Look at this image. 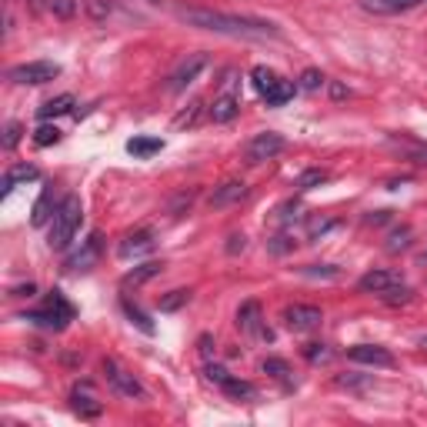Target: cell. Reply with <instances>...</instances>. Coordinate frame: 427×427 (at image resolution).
I'll use <instances>...</instances> for the list:
<instances>
[{
	"label": "cell",
	"instance_id": "cell-26",
	"mask_svg": "<svg viewBox=\"0 0 427 427\" xmlns=\"http://www.w3.org/2000/svg\"><path fill=\"white\" fill-rule=\"evenodd\" d=\"M251 80H254V87H257V94L264 97V94H271V90L277 87V80H280V77H277L271 67H254V70H251Z\"/></svg>",
	"mask_w": 427,
	"mask_h": 427
},
{
	"label": "cell",
	"instance_id": "cell-37",
	"mask_svg": "<svg viewBox=\"0 0 427 427\" xmlns=\"http://www.w3.org/2000/svg\"><path fill=\"white\" fill-rule=\"evenodd\" d=\"M304 357H307L311 364H324L327 357H330V351H327L324 344H307V347H304Z\"/></svg>",
	"mask_w": 427,
	"mask_h": 427
},
{
	"label": "cell",
	"instance_id": "cell-16",
	"mask_svg": "<svg viewBox=\"0 0 427 427\" xmlns=\"http://www.w3.org/2000/svg\"><path fill=\"white\" fill-rule=\"evenodd\" d=\"M154 244H157V234H154V230H134V234L124 237V244L117 247V254H120V257H137V254L151 251Z\"/></svg>",
	"mask_w": 427,
	"mask_h": 427
},
{
	"label": "cell",
	"instance_id": "cell-14",
	"mask_svg": "<svg viewBox=\"0 0 427 427\" xmlns=\"http://www.w3.org/2000/svg\"><path fill=\"white\" fill-rule=\"evenodd\" d=\"M397 284H401V274H394V271H367L357 280V287L367 290V294H384V290L397 287Z\"/></svg>",
	"mask_w": 427,
	"mask_h": 427
},
{
	"label": "cell",
	"instance_id": "cell-4",
	"mask_svg": "<svg viewBox=\"0 0 427 427\" xmlns=\"http://www.w3.org/2000/svg\"><path fill=\"white\" fill-rule=\"evenodd\" d=\"M284 147H287V140L280 137V134L264 130V134H254V137L247 140V147H244V161H247V163H264V161H271V157H277Z\"/></svg>",
	"mask_w": 427,
	"mask_h": 427
},
{
	"label": "cell",
	"instance_id": "cell-30",
	"mask_svg": "<svg viewBox=\"0 0 427 427\" xmlns=\"http://www.w3.org/2000/svg\"><path fill=\"white\" fill-rule=\"evenodd\" d=\"M321 184H327V171H304L294 187L297 190H314V187H321Z\"/></svg>",
	"mask_w": 427,
	"mask_h": 427
},
{
	"label": "cell",
	"instance_id": "cell-43",
	"mask_svg": "<svg viewBox=\"0 0 427 427\" xmlns=\"http://www.w3.org/2000/svg\"><path fill=\"white\" fill-rule=\"evenodd\" d=\"M151 4H161V0H151Z\"/></svg>",
	"mask_w": 427,
	"mask_h": 427
},
{
	"label": "cell",
	"instance_id": "cell-25",
	"mask_svg": "<svg viewBox=\"0 0 427 427\" xmlns=\"http://www.w3.org/2000/svg\"><path fill=\"white\" fill-rule=\"evenodd\" d=\"M70 107H74V94H61V97H54V101H47L44 107H37V117H40V120H51V117L70 113Z\"/></svg>",
	"mask_w": 427,
	"mask_h": 427
},
{
	"label": "cell",
	"instance_id": "cell-38",
	"mask_svg": "<svg viewBox=\"0 0 427 427\" xmlns=\"http://www.w3.org/2000/svg\"><path fill=\"white\" fill-rule=\"evenodd\" d=\"M384 301L388 304H407L411 301V287H401V284H397V287L384 290Z\"/></svg>",
	"mask_w": 427,
	"mask_h": 427
},
{
	"label": "cell",
	"instance_id": "cell-24",
	"mask_svg": "<svg viewBox=\"0 0 427 427\" xmlns=\"http://www.w3.org/2000/svg\"><path fill=\"white\" fill-rule=\"evenodd\" d=\"M221 388H224L227 397H237V401H254L257 397V388H254L251 380H240V377H227Z\"/></svg>",
	"mask_w": 427,
	"mask_h": 427
},
{
	"label": "cell",
	"instance_id": "cell-7",
	"mask_svg": "<svg viewBox=\"0 0 427 427\" xmlns=\"http://www.w3.org/2000/svg\"><path fill=\"white\" fill-rule=\"evenodd\" d=\"M104 374H107V384H111L117 394H124V397H147V390H144V384H140L137 377L130 374V371H124V367L117 364V361H111V357H104Z\"/></svg>",
	"mask_w": 427,
	"mask_h": 427
},
{
	"label": "cell",
	"instance_id": "cell-13",
	"mask_svg": "<svg viewBox=\"0 0 427 427\" xmlns=\"http://www.w3.org/2000/svg\"><path fill=\"white\" fill-rule=\"evenodd\" d=\"M244 197H247V184H244V180H227L221 187H214L207 204H211V207H230V204H240Z\"/></svg>",
	"mask_w": 427,
	"mask_h": 427
},
{
	"label": "cell",
	"instance_id": "cell-11",
	"mask_svg": "<svg viewBox=\"0 0 427 427\" xmlns=\"http://www.w3.org/2000/svg\"><path fill=\"white\" fill-rule=\"evenodd\" d=\"M354 364H371V367H394V354L388 347H380V344H354L351 351H347Z\"/></svg>",
	"mask_w": 427,
	"mask_h": 427
},
{
	"label": "cell",
	"instance_id": "cell-17",
	"mask_svg": "<svg viewBox=\"0 0 427 427\" xmlns=\"http://www.w3.org/2000/svg\"><path fill=\"white\" fill-rule=\"evenodd\" d=\"M57 207H61V204H54V184H47V187L40 190L37 204H34V211H30V224L44 227L54 217V214H57Z\"/></svg>",
	"mask_w": 427,
	"mask_h": 427
},
{
	"label": "cell",
	"instance_id": "cell-42",
	"mask_svg": "<svg viewBox=\"0 0 427 427\" xmlns=\"http://www.w3.org/2000/svg\"><path fill=\"white\" fill-rule=\"evenodd\" d=\"M34 290H37V287H34V284H27V287H13L11 294H13V297H30Z\"/></svg>",
	"mask_w": 427,
	"mask_h": 427
},
{
	"label": "cell",
	"instance_id": "cell-3",
	"mask_svg": "<svg viewBox=\"0 0 427 427\" xmlns=\"http://www.w3.org/2000/svg\"><path fill=\"white\" fill-rule=\"evenodd\" d=\"M61 77V63L54 61H27V63H17L7 70V80L13 84H30V87H37V84H51Z\"/></svg>",
	"mask_w": 427,
	"mask_h": 427
},
{
	"label": "cell",
	"instance_id": "cell-6",
	"mask_svg": "<svg viewBox=\"0 0 427 427\" xmlns=\"http://www.w3.org/2000/svg\"><path fill=\"white\" fill-rule=\"evenodd\" d=\"M207 63H211V57H207L204 51L184 57V61L174 67V74L167 77V90H171V94H180V90H187V84H194V80H197V74H201Z\"/></svg>",
	"mask_w": 427,
	"mask_h": 427
},
{
	"label": "cell",
	"instance_id": "cell-36",
	"mask_svg": "<svg viewBox=\"0 0 427 427\" xmlns=\"http://www.w3.org/2000/svg\"><path fill=\"white\" fill-rule=\"evenodd\" d=\"M20 134H24V127L17 124V120H11V124L4 127V147H7V151H13V147L20 144Z\"/></svg>",
	"mask_w": 427,
	"mask_h": 427
},
{
	"label": "cell",
	"instance_id": "cell-9",
	"mask_svg": "<svg viewBox=\"0 0 427 427\" xmlns=\"http://www.w3.org/2000/svg\"><path fill=\"white\" fill-rule=\"evenodd\" d=\"M237 327H240V334H247L251 340H271V330L264 327L261 304L257 301H244L237 307Z\"/></svg>",
	"mask_w": 427,
	"mask_h": 427
},
{
	"label": "cell",
	"instance_id": "cell-18",
	"mask_svg": "<svg viewBox=\"0 0 427 427\" xmlns=\"http://www.w3.org/2000/svg\"><path fill=\"white\" fill-rule=\"evenodd\" d=\"M424 0H361V11L367 13H404V11H414V7H421Z\"/></svg>",
	"mask_w": 427,
	"mask_h": 427
},
{
	"label": "cell",
	"instance_id": "cell-41",
	"mask_svg": "<svg viewBox=\"0 0 427 427\" xmlns=\"http://www.w3.org/2000/svg\"><path fill=\"white\" fill-rule=\"evenodd\" d=\"M197 344H201V354H204V357H211V354H214V340L207 338V334H204V338L197 340Z\"/></svg>",
	"mask_w": 427,
	"mask_h": 427
},
{
	"label": "cell",
	"instance_id": "cell-32",
	"mask_svg": "<svg viewBox=\"0 0 427 427\" xmlns=\"http://www.w3.org/2000/svg\"><path fill=\"white\" fill-rule=\"evenodd\" d=\"M57 140H61V130L51 127V124H40L37 134H34V144H37V147H51V144H57Z\"/></svg>",
	"mask_w": 427,
	"mask_h": 427
},
{
	"label": "cell",
	"instance_id": "cell-34",
	"mask_svg": "<svg viewBox=\"0 0 427 427\" xmlns=\"http://www.w3.org/2000/svg\"><path fill=\"white\" fill-rule=\"evenodd\" d=\"M47 304H51V307H57L63 317H70V321H74V304L67 301L61 290H51V294H47Z\"/></svg>",
	"mask_w": 427,
	"mask_h": 427
},
{
	"label": "cell",
	"instance_id": "cell-5",
	"mask_svg": "<svg viewBox=\"0 0 427 427\" xmlns=\"http://www.w3.org/2000/svg\"><path fill=\"white\" fill-rule=\"evenodd\" d=\"M234 77H237V70H227L224 90H221L211 104V120L214 124H230V120L240 113V97L234 94Z\"/></svg>",
	"mask_w": 427,
	"mask_h": 427
},
{
	"label": "cell",
	"instance_id": "cell-29",
	"mask_svg": "<svg viewBox=\"0 0 427 427\" xmlns=\"http://www.w3.org/2000/svg\"><path fill=\"white\" fill-rule=\"evenodd\" d=\"M120 307H124V314L130 317V324H137L140 330H144V334H154V324H151V317L144 314V311H140L137 304H130V301H127V297H124V301H120Z\"/></svg>",
	"mask_w": 427,
	"mask_h": 427
},
{
	"label": "cell",
	"instance_id": "cell-31",
	"mask_svg": "<svg viewBox=\"0 0 427 427\" xmlns=\"http://www.w3.org/2000/svg\"><path fill=\"white\" fill-rule=\"evenodd\" d=\"M201 107H204V101H190V107H184V111L174 117V127L177 130H184V127H190L194 120H197V113H201Z\"/></svg>",
	"mask_w": 427,
	"mask_h": 427
},
{
	"label": "cell",
	"instance_id": "cell-23",
	"mask_svg": "<svg viewBox=\"0 0 427 427\" xmlns=\"http://www.w3.org/2000/svg\"><path fill=\"white\" fill-rule=\"evenodd\" d=\"M34 7H40V11L54 13V17H61V20H70L77 13V0H30Z\"/></svg>",
	"mask_w": 427,
	"mask_h": 427
},
{
	"label": "cell",
	"instance_id": "cell-28",
	"mask_svg": "<svg viewBox=\"0 0 427 427\" xmlns=\"http://www.w3.org/2000/svg\"><path fill=\"white\" fill-rule=\"evenodd\" d=\"M261 367H264V374H271L274 380H280V384H290V377H294L290 364H287V361H280V357H267Z\"/></svg>",
	"mask_w": 427,
	"mask_h": 427
},
{
	"label": "cell",
	"instance_id": "cell-8",
	"mask_svg": "<svg viewBox=\"0 0 427 427\" xmlns=\"http://www.w3.org/2000/svg\"><path fill=\"white\" fill-rule=\"evenodd\" d=\"M384 147H388L390 154H397L401 161L427 163V144L411 137V134H388V137H384Z\"/></svg>",
	"mask_w": 427,
	"mask_h": 427
},
{
	"label": "cell",
	"instance_id": "cell-40",
	"mask_svg": "<svg viewBox=\"0 0 427 427\" xmlns=\"http://www.w3.org/2000/svg\"><path fill=\"white\" fill-rule=\"evenodd\" d=\"M247 247V237L244 234H230L227 237V254H237V251H244Z\"/></svg>",
	"mask_w": 427,
	"mask_h": 427
},
{
	"label": "cell",
	"instance_id": "cell-33",
	"mask_svg": "<svg viewBox=\"0 0 427 427\" xmlns=\"http://www.w3.org/2000/svg\"><path fill=\"white\" fill-rule=\"evenodd\" d=\"M190 301V290H171L167 297H161V311H177Z\"/></svg>",
	"mask_w": 427,
	"mask_h": 427
},
{
	"label": "cell",
	"instance_id": "cell-27",
	"mask_svg": "<svg viewBox=\"0 0 427 427\" xmlns=\"http://www.w3.org/2000/svg\"><path fill=\"white\" fill-rule=\"evenodd\" d=\"M294 80H284V77H280V80H277V87L271 90V94H264V101H267V107H280V104H287L290 97H294Z\"/></svg>",
	"mask_w": 427,
	"mask_h": 427
},
{
	"label": "cell",
	"instance_id": "cell-1",
	"mask_svg": "<svg viewBox=\"0 0 427 427\" xmlns=\"http://www.w3.org/2000/svg\"><path fill=\"white\" fill-rule=\"evenodd\" d=\"M177 20L197 30H211V34H227V37H257V40H280V27L261 17H240V13L211 11V7H177Z\"/></svg>",
	"mask_w": 427,
	"mask_h": 427
},
{
	"label": "cell",
	"instance_id": "cell-19",
	"mask_svg": "<svg viewBox=\"0 0 427 427\" xmlns=\"http://www.w3.org/2000/svg\"><path fill=\"white\" fill-rule=\"evenodd\" d=\"M161 271H163V261H147V264H140V267H134V271H127V274L120 277V287H124V290L140 287V284L154 280Z\"/></svg>",
	"mask_w": 427,
	"mask_h": 427
},
{
	"label": "cell",
	"instance_id": "cell-12",
	"mask_svg": "<svg viewBox=\"0 0 427 427\" xmlns=\"http://www.w3.org/2000/svg\"><path fill=\"white\" fill-rule=\"evenodd\" d=\"M101 240H104V237L97 234V230H94V234L84 240V247L67 257V264H63V267H67V271H90V267L97 264V257H101Z\"/></svg>",
	"mask_w": 427,
	"mask_h": 427
},
{
	"label": "cell",
	"instance_id": "cell-39",
	"mask_svg": "<svg viewBox=\"0 0 427 427\" xmlns=\"http://www.w3.org/2000/svg\"><path fill=\"white\" fill-rule=\"evenodd\" d=\"M204 374H207V380H214V384H224L227 377H230L224 367H217V364H207V371H204Z\"/></svg>",
	"mask_w": 427,
	"mask_h": 427
},
{
	"label": "cell",
	"instance_id": "cell-20",
	"mask_svg": "<svg viewBox=\"0 0 427 427\" xmlns=\"http://www.w3.org/2000/svg\"><path fill=\"white\" fill-rule=\"evenodd\" d=\"M40 171L34 167V163H17V167H11L7 174H4V180H0V190L4 194H11L17 184H27V180H37Z\"/></svg>",
	"mask_w": 427,
	"mask_h": 427
},
{
	"label": "cell",
	"instance_id": "cell-21",
	"mask_svg": "<svg viewBox=\"0 0 427 427\" xmlns=\"http://www.w3.org/2000/svg\"><path fill=\"white\" fill-rule=\"evenodd\" d=\"M70 407H74V411L84 417V421H90V417H101V411H104V404L94 401L90 394H80V388H74V394H70Z\"/></svg>",
	"mask_w": 427,
	"mask_h": 427
},
{
	"label": "cell",
	"instance_id": "cell-10",
	"mask_svg": "<svg viewBox=\"0 0 427 427\" xmlns=\"http://www.w3.org/2000/svg\"><path fill=\"white\" fill-rule=\"evenodd\" d=\"M321 321H324V314H321V307H314V304H294V307L284 311V324L294 334H307V330L321 327Z\"/></svg>",
	"mask_w": 427,
	"mask_h": 427
},
{
	"label": "cell",
	"instance_id": "cell-35",
	"mask_svg": "<svg viewBox=\"0 0 427 427\" xmlns=\"http://www.w3.org/2000/svg\"><path fill=\"white\" fill-rule=\"evenodd\" d=\"M317 87H324V74L314 70V67H307L301 74V90H317Z\"/></svg>",
	"mask_w": 427,
	"mask_h": 427
},
{
	"label": "cell",
	"instance_id": "cell-2",
	"mask_svg": "<svg viewBox=\"0 0 427 427\" xmlns=\"http://www.w3.org/2000/svg\"><path fill=\"white\" fill-rule=\"evenodd\" d=\"M80 221H84V204H80V197H63L57 214L51 217V234H47L51 251H63L74 240Z\"/></svg>",
	"mask_w": 427,
	"mask_h": 427
},
{
	"label": "cell",
	"instance_id": "cell-22",
	"mask_svg": "<svg viewBox=\"0 0 427 427\" xmlns=\"http://www.w3.org/2000/svg\"><path fill=\"white\" fill-rule=\"evenodd\" d=\"M163 151V140L161 137H130L127 140V154L134 157H154V154Z\"/></svg>",
	"mask_w": 427,
	"mask_h": 427
},
{
	"label": "cell",
	"instance_id": "cell-15",
	"mask_svg": "<svg viewBox=\"0 0 427 427\" xmlns=\"http://www.w3.org/2000/svg\"><path fill=\"white\" fill-rule=\"evenodd\" d=\"M20 321H30V324L47 327V330H63V327L70 324V317H63L51 304H44V311H27V314H20Z\"/></svg>",
	"mask_w": 427,
	"mask_h": 427
}]
</instances>
